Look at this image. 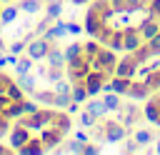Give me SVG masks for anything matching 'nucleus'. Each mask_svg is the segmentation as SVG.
Listing matches in <instances>:
<instances>
[{
    "mask_svg": "<svg viewBox=\"0 0 160 155\" xmlns=\"http://www.w3.org/2000/svg\"><path fill=\"white\" fill-rule=\"evenodd\" d=\"M90 65H92V70H105L108 75H115V65H118V52L112 50V48H108V45H102L100 48V52L90 60Z\"/></svg>",
    "mask_w": 160,
    "mask_h": 155,
    "instance_id": "f257e3e1",
    "label": "nucleus"
},
{
    "mask_svg": "<svg viewBox=\"0 0 160 155\" xmlns=\"http://www.w3.org/2000/svg\"><path fill=\"white\" fill-rule=\"evenodd\" d=\"M90 70H92V65H90V60H88L85 55L65 65V75H68V80H70V82H82V80H85V75H88Z\"/></svg>",
    "mask_w": 160,
    "mask_h": 155,
    "instance_id": "f03ea898",
    "label": "nucleus"
},
{
    "mask_svg": "<svg viewBox=\"0 0 160 155\" xmlns=\"http://www.w3.org/2000/svg\"><path fill=\"white\" fill-rule=\"evenodd\" d=\"M50 45H52V40H48V38H42V35H35V38H30V40H28L25 55H30L35 62H40V60H45V55H48Z\"/></svg>",
    "mask_w": 160,
    "mask_h": 155,
    "instance_id": "7ed1b4c3",
    "label": "nucleus"
},
{
    "mask_svg": "<svg viewBox=\"0 0 160 155\" xmlns=\"http://www.w3.org/2000/svg\"><path fill=\"white\" fill-rule=\"evenodd\" d=\"M30 138H32V135H30V128H25V125H20V122L15 120V122L10 125V132H8V145L18 152Z\"/></svg>",
    "mask_w": 160,
    "mask_h": 155,
    "instance_id": "20e7f679",
    "label": "nucleus"
},
{
    "mask_svg": "<svg viewBox=\"0 0 160 155\" xmlns=\"http://www.w3.org/2000/svg\"><path fill=\"white\" fill-rule=\"evenodd\" d=\"M142 42H145V40H142L138 25H125V28H122V52H135Z\"/></svg>",
    "mask_w": 160,
    "mask_h": 155,
    "instance_id": "39448f33",
    "label": "nucleus"
},
{
    "mask_svg": "<svg viewBox=\"0 0 160 155\" xmlns=\"http://www.w3.org/2000/svg\"><path fill=\"white\" fill-rule=\"evenodd\" d=\"M40 140H42L45 152H48V150H55V148L65 140V132H62V130H58L55 125H48V128H42V130H40Z\"/></svg>",
    "mask_w": 160,
    "mask_h": 155,
    "instance_id": "423d86ee",
    "label": "nucleus"
},
{
    "mask_svg": "<svg viewBox=\"0 0 160 155\" xmlns=\"http://www.w3.org/2000/svg\"><path fill=\"white\" fill-rule=\"evenodd\" d=\"M150 95H152V88L148 85V80H145V78H132L125 98H130V100H145V98H150Z\"/></svg>",
    "mask_w": 160,
    "mask_h": 155,
    "instance_id": "0eeeda50",
    "label": "nucleus"
},
{
    "mask_svg": "<svg viewBox=\"0 0 160 155\" xmlns=\"http://www.w3.org/2000/svg\"><path fill=\"white\" fill-rule=\"evenodd\" d=\"M128 135V128L120 120H105V142H122Z\"/></svg>",
    "mask_w": 160,
    "mask_h": 155,
    "instance_id": "6e6552de",
    "label": "nucleus"
},
{
    "mask_svg": "<svg viewBox=\"0 0 160 155\" xmlns=\"http://www.w3.org/2000/svg\"><path fill=\"white\" fill-rule=\"evenodd\" d=\"M135 72H138V60L132 58V52H125V58H120L118 65H115V75H120V78H135Z\"/></svg>",
    "mask_w": 160,
    "mask_h": 155,
    "instance_id": "1a4fd4ad",
    "label": "nucleus"
},
{
    "mask_svg": "<svg viewBox=\"0 0 160 155\" xmlns=\"http://www.w3.org/2000/svg\"><path fill=\"white\" fill-rule=\"evenodd\" d=\"M65 35H68V22H62V20L58 18V20H52V25L45 30L42 38H48V40L55 42V40H60V38H65Z\"/></svg>",
    "mask_w": 160,
    "mask_h": 155,
    "instance_id": "9d476101",
    "label": "nucleus"
},
{
    "mask_svg": "<svg viewBox=\"0 0 160 155\" xmlns=\"http://www.w3.org/2000/svg\"><path fill=\"white\" fill-rule=\"evenodd\" d=\"M85 110H90L95 118H105L108 115V108H105V102H102V95H95V98H88L85 100Z\"/></svg>",
    "mask_w": 160,
    "mask_h": 155,
    "instance_id": "9b49d317",
    "label": "nucleus"
},
{
    "mask_svg": "<svg viewBox=\"0 0 160 155\" xmlns=\"http://www.w3.org/2000/svg\"><path fill=\"white\" fill-rule=\"evenodd\" d=\"M45 62H48L50 68H65V52L52 42L50 50H48V55H45Z\"/></svg>",
    "mask_w": 160,
    "mask_h": 155,
    "instance_id": "f8f14e48",
    "label": "nucleus"
},
{
    "mask_svg": "<svg viewBox=\"0 0 160 155\" xmlns=\"http://www.w3.org/2000/svg\"><path fill=\"white\" fill-rule=\"evenodd\" d=\"M50 125H55L58 130H62L65 135H68V130L72 128V120H70V112L68 110H58L55 108V115H52V122Z\"/></svg>",
    "mask_w": 160,
    "mask_h": 155,
    "instance_id": "ddd939ff",
    "label": "nucleus"
},
{
    "mask_svg": "<svg viewBox=\"0 0 160 155\" xmlns=\"http://www.w3.org/2000/svg\"><path fill=\"white\" fill-rule=\"evenodd\" d=\"M15 82H18V85H20L22 90H25V95H32V92L38 90V85H35L38 80H35V75H32V72H25V75H18V78H15Z\"/></svg>",
    "mask_w": 160,
    "mask_h": 155,
    "instance_id": "4468645a",
    "label": "nucleus"
},
{
    "mask_svg": "<svg viewBox=\"0 0 160 155\" xmlns=\"http://www.w3.org/2000/svg\"><path fill=\"white\" fill-rule=\"evenodd\" d=\"M18 152H22V155H40V152H45V145H42L40 138H30Z\"/></svg>",
    "mask_w": 160,
    "mask_h": 155,
    "instance_id": "2eb2a0df",
    "label": "nucleus"
},
{
    "mask_svg": "<svg viewBox=\"0 0 160 155\" xmlns=\"http://www.w3.org/2000/svg\"><path fill=\"white\" fill-rule=\"evenodd\" d=\"M142 115H145V118H148L152 125L160 120V105H158V100H155V98H150V100L145 102V108H142Z\"/></svg>",
    "mask_w": 160,
    "mask_h": 155,
    "instance_id": "dca6fc26",
    "label": "nucleus"
},
{
    "mask_svg": "<svg viewBox=\"0 0 160 155\" xmlns=\"http://www.w3.org/2000/svg\"><path fill=\"white\" fill-rule=\"evenodd\" d=\"M32 70H35V60H32L30 55L18 58V62H15V78H18V75H25V72H32Z\"/></svg>",
    "mask_w": 160,
    "mask_h": 155,
    "instance_id": "f3484780",
    "label": "nucleus"
},
{
    "mask_svg": "<svg viewBox=\"0 0 160 155\" xmlns=\"http://www.w3.org/2000/svg\"><path fill=\"white\" fill-rule=\"evenodd\" d=\"M18 15H20V8L18 5H8V8L0 10V22L2 25H12V22H18Z\"/></svg>",
    "mask_w": 160,
    "mask_h": 155,
    "instance_id": "a211bd4d",
    "label": "nucleus"
},
{
    "mask_svg": "<svg viewBox=\"0 0 160 155\" xmlns=\"http://www.w3.org/2000/svg\"><path fill=\"white\" fill-rule=\"evenodd\" d=\"M132 58L138 60V65H142V62H150V60L155 58V52H152V48H150L148 42H142V45H140V48L132 52Z\"/></svg>",
    "mask_w": 160,
    "mask_h": 155,
    "instance_id": "6ab92c4d",
    "label": "nucleus"
},
{
    "mask_svg": "<svg viewBox=\"0 0 160 155\" xmlns=\"http://www.w3.org/2000/svg\"><path fill=\"white\" fill-rule=\"evenodd\" d=\"M18 8H20V12L35 15V12H40V10L45 8V2H42V0H20V2H18Z\"/></svg>",
    "mask_w": 160,
    "mask_h": 155,
    "instance_id": "aec40b11",
    "label": "nucleus"
},
{
    "mask_svg": "<svg viewBox=\"0 0 160 155\" xmlns=\"http://www.w3.org/2000/svg\"><path fill=\"white\" fill-rule=\"evenodd\" d=\"M62 52H65V65L85 55V52H82V42H70V45H68V48H65Z\"/></svg>",
    "mask_w": 160,
    "mask_h": 155,
    "instance_id": "412c9836",
    "label": "nucleus"
},
{
    "mask_svg": "<svg viewBox=\"0 0 160 155\" xmlns=\"http://www.w3.org/2000/svg\"><path fill=\"white\" fill-rule=\"evenodd\" d=\"M120 98L122 95H118V92H102V102H105V108H108V112H118L120 110Z\"/></svg>",
    "mask_w": 160,
    "mask_h": 155,
    "instance_id": "4be33fe9",
    "label": "nucleus"
},
{
    "mask_svg": "<svg viewBox=\"0 0 160 155\" xmlns=\"http://www.w3.org/2000/svg\"><path fill=\"white\" fill-rule=\"evenodd\" d=\"M135 142H138L140 148H145V145L155 142V132L148 130V128H140V130H135Z\"/></svg>",
    "mask_w": 160,
    "mask_h": 155,
    "instance_id": "5701e85b",
    "label": "nucleus"
},
{
    "mask_svg": "<svg viewBox=\"0 0 160 155\" xmlns=\"http://www.w3.org/2000/svg\"><path fill=\"white\" fill-rule=\"evenodd\" d=\"M95 122H100V118H95L90 110H85V108H82V110L78 112V125H80V128H92Z\"/></svg>",
    "mask_w": 160,
    "mask_h": 155,
    "instance_id": "b1692460",
    "label": "nucleus"
},
{
    "mask_svg": "<svg viewBox=\"0 0 160 155\" xmlns=\"http://www.w3.org/2000/svg\"><path fill=\"white\" fill-rule=\"evenodd\" d=\"M45 15H48L50 20H58V18L62 15V2H60V0H48V2H45Z\"/></svg>",
    "mask_w": 160,
    "mask_h": 155,
    "instance_id": "393cba45",
    "label": "nucleus"
},
{
    "mask_svg": "<svg viewBox=\"0 0 160 155\" xmlns=\"http://www.w3.org/2000/svg\"><path fill=\"white\" fill-rule=\"evenodd\" d=\"M108 48H112L115 52H122V28H115L112 30V35H110V40L105 42Z\"/></svg>",
    "mask_w": 160,
    "mask_h": 155,
    "instance_id": "a878e982",
    "label": "nucleus"
},
{
    "mask_svg": "<svg viewBox=\"0 0 160 155\" xmlns=\"http://www.w3.org/2000/svg\"><path fill=\"white\" fill-rule=\"evenodd\" d=\"M100 48H102V42H100L98 38H92L90 42H82V52H85V58H88V60H92V58L100 52Z\"/></svg>",
    "mask_w": 160,
    "mask_h": 155,
    "instance_id": "bb28decb",
    "label": "nucleus"
},
{
    "mask_svg": "<svg viewBox=\"0 0 160 155\" xmlns=\"http://www.w3.org/2000/svg\"><path fill=\"white\" fill-rule=\"evenodd\" d=\"M55 95H58L55 90H35V92H32V98H35L38 102H42V105H52V102H55Z\"/></svg>",
    "mask_w": 160,
    "mask_h": 155,
    "instance_id": "cd10ccee",
    "label": "nucleus"
},
{
    "mask_svg": "<svg viewBox=\"0 0 160 155\" xmlns=\"http://www.w3.org/2000/svg\"><path fill=\"white\" fill-rule=\"evenodd\" d=\"M70 98H72L75 102H85V100H88V90H85V85H82V82H72Z\"/></svg>",
    "mask_w": 160,
    "mask_h": 155,
    "instance_id": "c85d7f7f",
    "label": "nucleus"
},
{
    "mask_svg": "<svg viewBox=\"0 0 160 155\" xmlns=\"http://www.w3.org/2000/svg\"><path fill=\"white\" fill-rule=\"evenodd\" d=\"M5 95H8L10 100H22V98H25V90H22V88L12 80V82L8 85V90H5Z\"/></svg>",
    "mask_w": 160,
    "mask_h": 155,
    "instance_id": "c756f323",
    "label": "nucleus"
},
{
    "mask_svg": "<svg viewBox=\"0 0 160 155\" xmlns=\"http://www.w3.org/2000/svg\"><path fill=\"white\" fill-rule=\"evenodd\" d=\"M25 48H28V40H25V38H18V40H12V42L8 45V52L22 55V52H25Z\"/></svg>",
    "mask_w": 160,
    "mask_h": 155,
    "instance_id": "7c9ffc66",
    "label": "nucleus"
},
{
    "mask_svg": "<svg viewBox=\"0 0 160 155\" xmlns=\"http://www.w3.org/2000/svg\"><path fill=\"white\" fill-rule=\"evenodd\" d=\"M70 100H72V98H70L68 92H58V95H55V102H52V108H58V110H65V108L70 105Z\"/></svg>",
    "mask_w": 160,
    "mask_h": 155,
    "instance_id": "2f4dec72",
    "label": "nucleus"
},
{
    "mask_svg": "<svg viewBox=\"0 0 160 155\" xmlns=\"http://www.w3.org/2000/svg\"><path fill=\"white\" fill-rule=\"evenodd\" d=\"M62 75H65V68H50V65H48V72H45V78H48L50 82H58Z\"/></svg>",
    "mask_w": 160,
    "mask_h": 155,
    "instance_id": "473e14b6",
    "label": "nucleus"
},
{
    "mask_svg": "<svg viewBox=\"0 0 160 155\" xmlns=\"http://www.w3.org/2000/svg\"><path fill=\"white\" fill-rule=\"evenodd\" d=\"M38 110H40V105H38L35 98H32V100L22 98V112H25V115H32V112H38Z\"/></svg>",
    "mask_w": 160,
    "mask_h": 155,
    "instance_id": "72a5a7b5",
    "label": "nucleus"
},
{
    "mask_svg": "<svg viewBox=\"0 0 160 155\" xmlns=\"http://www.w3.org/2000/svg\"><path fill=\"white\" fill-rule=\"evenodd\" d=\"M50 22H52V20H50V18L45 15L42 20H38V22H35V28H32V32H35V35H45V30L50 28Z\"/></svg>",
    "mask_w": 160,
    "mask_h": 155,
    "instance_id": "f704fd0d",
    "label": "nucleus"
},
{
    "mask_svg": "<svg viewBox=\"0 0 160 155\" xmlns=\"http://www.w3.org/2000/svg\"><path fill=\"white\" fill-rule=\"evenodd\" d=\"M52 85H55V88H52L55 92H68V95H70V90H72V82H68V80H62V78H60L58 82H52Z\"/></svg>",
    "mask_w": 160,
    "mask_h": 155,
    "instance_id": "c9c22d12",
    "label": "nucleus"
},
{
    "mask_svg": "<svg viewBox=\"0 0 160 155\" xmlns=\"http://www.w3.org/2000/svg\"><path fill=\"white\" fill-rule=\"evenodd\" d=\"M148 15L160 18V0H148Z\"/></svg>",
    "mask_w": 160,
    "mask_h": 155,
    "instance_id": "e433bc0d",
    "label": "nucleus"
},
{
    "mask_svg": "<svg viewBox=\"0 0 160 155\" xmlns=\"http://www.w3.org/2000/svg\"><path fill=\"white\" fill-rule=\"evenodd\" d=\"M140 150H142V148L135 142V138H132V140H125V145H122V152H140Z\"/></svg>",
    "mask_w": 160,
    "mask_h": 155,
    "instance_id": "4c0bfd02",
    "label": "nucleus"
},
{
    "mask_svg": "<svg viewBox=\"0 0 160 155\" xmlns=\"http://www.w3.org/2000/svg\"><path fill=\"white\" fill-rule=\"evenodd\" d=\"M10 82H12V78H10L5 70H0V95L8 90V85H10Z\"/></svg>",
    "mask_w": 160,
    "mask_h": 155,
    "instance_id": "58836bf2",
    "label": "nucleus"
},
{
    "mask_svg": "<svg viewBox=\"0 0 160 155\" xmlns=\"http://www.w3.org/2000/svg\"><path fill=\"white\" fill-rule=\"evenodd\" d=\"M148 45L152 48V52H155V55H160V32H155V35L148 40Z\"/></svg>",
    "mask_w": 160,
    "mask_h": 155,
    "instance_id": "ea45409f",
    "label": "nucleus"
},
{
    "mask_svg": "<svg viewBox=\"0 0 160 155\" xmlns=\"http://www.w3.org/2000/svg\"><path fill=\"white\" fill-rule=\"evenodd\" d=\"M80 32H85L82 25H78V22H68V35H80Z\"/></svg>",
    "mask_w": 160,
    "mask_h": 155,
    "instance_id": "a19ab883",
    "label": "nucleus"
},
{
    "mask_svg": "<svg viewBox=\"0 0 160 155\" xmlns=\"http://www.w3.org/2000/svg\"><path fill=\"white\" fill-rule=\"evenodd\" d=\"M152 70H150V65L148 62H142V65H138V72H135V78H148Z\"/></svg>",
    "mask_w": 160,
    "mask_h": 155,
    "instance_id": "79ce46f5",
    "label": "nucleus"
},
{
    "mask_svg": "<svg viewBox=\"0 0 160 155\" xmlns=\"http://www.w3.org/2000/svg\"><path fill=\"white\" fill-rule=\"evenodd\" d=\"M98 152H100V145H90V142H85L82 155H98Z\"/></svg>",
    "mask_w": 160,
    "mask_h": 155,
    "instance_id": "37998d69",
    "label": "nucleus"
},
{
    "mask_svg": "<svg viewBox=\"0 0 160 155\" xmlns=\"http://www.w3.org/2000/svg\"><path fill=\"white\" fill-rule=\"evenodd\" d=\"M65 110H68L70 115H78V112H80V102H75V100H70V105H68Z\"/></svg>",
    "mask_w": 160,
    "mask_h": 155,
    "instance_id": "c03bdc74",
    "label": "nucleus"
},
{
    "mask_svg": "<svg viewBox=\"0 0 160 155\" xmlns=\"http://www.w3.org/2000/svg\"><path fill=\"white\" fill-rule=\"evenodd\" d=\"M72 138H78V140H82V142H88V132L85 130H75V135Z\"/></svg>",
    "mask_w": 160,
    "mask_h": 155,
    "instance_id": "a18cd8bd",
    "label": "nucleus"
},
{
    "mask_svg": "<svg viewBox=\"0 0 160 155\" xmlns=\"http://www.w3.org/2000/svg\"><path fill=\"white\" fill-rule=\"evenodd\" d=\"M5 68H8V50L0 52V70H5Z\"/></svg>",
    "mask_w": 160,
    "mask_h": 155,
    "instance_id": "49530a36",
    "label": "nucleus"
},
{
    "mask_svg": "<svg viewBox=\"0 0 160 155\" xmlns=\"http://www.w3.org/2000/svg\"><path fill=\"white\" fill-rule=\"evenodd\" d=\"M10 150H12V148H10V145H2V142H0V155H8V152H10Z\"/></svg>",
    "mask_w": 160,
    "mask_h": 155,
    "instance_id": "de8ad7c7",
    "label": "nucleus"
},
{
    "mask_svg": "<svg viewBox=\"0 0 160 155\" xmlns=\"http://www.w3.org/2000/svg\"><path fill=\"white\" fill-rule=\"evenodd\" d=\"M152 148H155V155H160V138H155V145Z\"/></svg>",
    "mask_w": 160,
    "mask_h": 155,
    "instance_id": "09e8293b",
    "label": "nucleus"
},
{
    "mask_svg": "<svg viewBox=\"0 0 160 155\" xmlns=\"http://www.w3.org/2000/svg\"><path fill=\"white\" fill-rule=\"evenodd\" d=\"M5 50H8V42H5L2 38H0V52H5Z\"/></svg>",
    "mask_w": 160,
    "mask_h": 155,
    "instance_id": "8fccbe9b",
    "label": "nucleus"
},
{
    "mask_svg": "<svg viewBox=\"0 0 160 155\" xmlns=\"http://www.w3.org/2000/svg\"><path fill=\"white\" fill-rule=\"evenodd\" d=\"M72 5H85V2H90V0H70Z\"/></svg>",
    "mask_w": 160,
    "mask_h": 155,
    "instance_id": "3c124183",
    "label": "nucleus"
},
{
    "mask_svg": "<svg viewBox=\"0 0 160 155\" xmlns=\"http://www.w3.org/2000/svg\"><path fill=\"white\" fill-rule=\"evenodd\" d=\"M155 125H158V128H160V120H158V122H155Z\"/></svg>",
    "mask_w": 160,
    "mask_h": 155,
    "instance_id": "603ef678",
    "label": "nucleus"
}]
</instances>
